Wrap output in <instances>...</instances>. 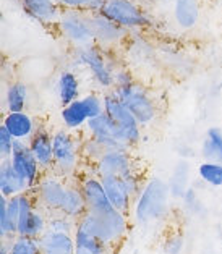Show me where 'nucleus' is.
Returning a JSON list of instances; mask_svg holds the SVG:
<instances>
[{"instance_id":"1","label":"nucleus","mask_w":222,"mask_h":254,"mask_svg":"<svg viewBox=\"0 0 222 254\" xmlns=\"http://www.w3.org/2000/svg\"><path fill=\"white\" fill-rule=\"evenodd\" d=\"M170 190L169 183L162 178H151L135 199L133 217L140 225H149L167 217L170 210Z\"/></svg>"},{"instance_id":"2","label":"nucleus","mask_w":222,"mask_h":254,"mask_svg":"<svg viewBox=\"0 0 222 254\" xmlns=\"http://www.w3.org/2000/svg\"><path fill=\"white\" fill-rule=\"evenodd\" d=\"M76 224L84 227L92 235H96L97 238L112 248V250H115L122 243L123 238L127 237L128 228H130L128 215L117 209H112L104 214L86 212Z\"/></svg>"},{"instance_id":"3","label":"nucleus","mask_w":222,"mask_h":254,"mask_svg":"<svg viewBox=\"0 0 222 254\" xmlns=\"http://www.w3.org/2000/svg\"><path fill=\"white\" fill-rule=\"evenodd\" d=\"M54 142V169L52 172L62 178H75L78 173L79 160H81V142L78 144L76 138L70 129H57L52 133Z\"/></svg>"},{"instance_id":"4","label":"nucleus","mask_w":222,"mask_h":254,"mask_svg":"<svg viewBox=\"0 0 222 254\" xmlns=\"http://www.w3.org/2000/svg\"><path fill=\"white\" fill-rule=\"evenodd\" d=\"M89 11L106 16L125 29H140L151 24L149 16L132 0H99Z\"/></svg>"},{"instance_id":"5","label":"nucleus","mask_w":222,"mask_h":254,"mask_svg":"<svg viewBox=\"0 0 222 254\" xmlns=\"http://www.w3.org/2000/svg\"><path fill=\"white\" fill-rule=\"evenodd\" d=\"M112 92L123 102V105L130 110L133 117L140 122L141 127H148L156 120L157 105L152 97L148 94L143 86L137 83H130L125 86H117Z\"/></svg>"},{"instance_id":"6","label":"nucleus","mask_w":222,"mask_h":254,"mask_svg":"<svg viewBox=\"0 0 222 254\" xmlns=\"http://www.w3.org/2000/svg\"><path fill=\"white\" fill-rule=\"evenodd\" d=\"M67 188H69V180L55 175L54 172L42 173L39 183L36 185V188L31 191L36 197L38 207L51 215L59 214L64 204Z\"/></svg>"},{"instance_id":"7","label":"nucleus","mask_w":222,"mask_h":254,"mask_svg":"<svg viewBox=\"0 0 222 254\" xmlns=\"http://www.w3.org/2000/svg\"><path fill=\"white\" fill-rule=\"evenodd\" d=\"M104 97V107H106V114L109 119L114 122V125L119 128V131L125 138L127 144L133 147L137 146L141 139V125L140 122L135 119L133 114L128 110L123 102L117 97L114 92H107Z\"/></svg>"},{"instance_id":"8","label":"nucleus","mask_w":222,"mask_h":254,"mask_svg":"<svg viewBox=\"0 0 222 254\" xmlns=\"http://www.w3.org/2000/svg\"><path fill=\"white\" fill-rule=\"evenodd\" d=\"M59 28L65 39H69L72 44H75L78 49L96 44L94 33H92L91 18L84 10H72L65 8L62 11Z\"/></svg>"},{"instance_id":"9","label":"nucleus","mask_w":222,"mask_h":254,"mask_svg":"<svg viewBox=\"0 0 222 254\" xmlns=\"http://www.w3.org/2000/svg\"><path fill=\"white\" fill-rule=\"evenodd\" d=\"M76 62L79 65L86 66L91 71L92 78L102 88H114V70L107 64L106 57L96 44L79 47L76 51Z\"/></svg>"},{"instance_id":"10","label":"nucleus","mask_w":222,"mask_h":254,"mask_svg":"<svg viewBox=\"0 0 222 254\" xmlns=\"http://www.w3.org/2000/svg\"><path fill=\"white\" fill-rule=\"evenodd\" d=\"M89 136L94 142H97L104 151H112V149H132L127 144L125 138L119 131V128L114 125V122L109 119L107 114H104L97 119H91L86 125Z\"/></svg>"},{"instance_id":"11","label":"nucleus","mask_w":222,"mask_h":254,"mask_svg":"<svg viewBox=\"0 0 222 254\" xmlns=\"http://www.w3.org/2000/svg\"><path fill=\"white\" fill-rule=\"evenodd\" d=\"M10 164L16 170V173L20 175L24 182H26L29 191H33L36 188V185L39 183V180L42 177V169L38 164V160L33 156L29 146L26 141H15L13 152L10 156Z\"/></svg>"},{"instance_id":"12","label":"nucleus","mask_w":222,"mask_h":254,"mask_svg":"<svg viewBox=\"0 0 222 254\" xmlns=\"http://www.w3.org/2000/svg\"><path fill=\"white\" fill-rule=\"evenodd\" d=\"M137 170V165L133 162L130 149H112L104 151L102 156L92 164V172L97 177H127L128 173Z\"/></svg>"},{"instance_id":"13","label":"nucleus","mask_w":222,"mask_h":254,"mask_svg":"<svg viewBox=\"0 0 222 254\" xmlns=\"http://www.w3.org/2000/svg\"><path fill=\"white\" fill-rule=\"evenodd\" d=\"M78 182L83 191L86 206H88V212L104 214V212H109V210L115 209L109 201L101 178L97 177L94 172L86 173L83 177H78Z\"/></svg>"},{"instance_id":"14","label":"nucleus","mask_w":222,"mask_h":254,"mask_svg":"<svg viewBox=\"0 0 222 254\" xmlns=\"http://www.w3.org/2000/svg\"><path fill=\"white\" fill-rule=\"evenodd\" d=\"M28 146L33 156L41 165L42 172H52L54 169V142H52V133L44 127L36 128L34 134L28 141Z\"/></svg>"},{"instance_id":"15","label":"nucleus","mask_w":222,"mask_h":254,"mask_svg":"<svg viewBox=\"0 0 222 254\" xmlns=\"http://www.w3.org/2000/svg\"><path fill=\"white\" fill-rule=\"evenodd\" d=\"M99 178L104 185V190H106V194L109 197L110 204H112L117 210L130 215L135 197L132 196L130 190H128L125 182H123V178L114 177V175L99 177Z\"/></svg>"},{"instance_id":"16","label":"nucleus","mask_w":222,"mask_h":254,"mask_svg":"<svg viewBox=\"0 0 222 254\" xmlns=\"http://www.w3.org/2000/svg\"><path fill=\"white\" fill-rule=\"evenodd\" d=\"M89 18H91V26H92V33H94L96 44L115 46L122 42V39L127 36L125 28L110 21L106 16H102L99 13H91Z\"/></svg>"},{"instance_id":"17","label":"nucleus","mask_w":222,"mask_h":254,"mask_svg":"<svg viewBox=\"0 0 222 254\" xmlns=\"http://www.w3.org/2000/svg\"><path fill=\"white\" fill-rule=\"evenodd\" d=\"M21 5L24 13L42 24L60 21L62 10L57 0H21Z\"/></svg>"},{"instance_id":"18","label":"nucleus","mask_w":222,"mask_h":254,"mask_svg":"<svg viewBox=\"0 0 222 254\" xmlns=\"http://www.w3.org/2000/svg\"><path fill=\"white\" fill-rule=\"evenodd\" d=\"M86 212H88V206H86V201H84L81 187H79L78 177L70 178L65 199H64V204H62V209H60L59 214H64V215L69 217V219L78 222Z\"/></svg>"},{"instance_id":"19","label":"nucleus","mask_w":222,"mask_h":254,"mask_svg":"<svg viewBox=\"0 0 222 254\" xmlns=\"http://www.w3.org/2000/svg\"><path fill=\"white\" fill-rule=\"evenodd\" d=\"M41 254H75L73 233L47 230L39 238Z\"/></svg>"},{"instance_id":"20","label":"nucleus","mask_w":222,"mask_h":254,"mask_svg":"<svg viewBox=\"0 0 222 254\" xmlns=\"http://www.w3.org/2000/svg\"><path fill=\"white\" fill-rule=\"evenodd\" d=\"M2 125L8 129V133L16 141H29L36 131V123L33 117L26 112H8L5 115Z\"/></svg>"},{"instance_id":"21","label":"nucleus","mask_w":222,"mask_h":254,"mask_svg":"<svg viewBox=\"0 0 222 254\" xmlns=\"http://www.w3.org/2000/svg\"><path fill=\"white\" fill-rule=\"evenodd\" d=\"M28 191L29 188L26 182L18 175L16 170L11 167L10 160H2V165H0V194L5 197H13L28 193Z\"/></svg>"},{"instance_id":"22","label":"nucleus","mask_w":222,"mask_h":254,"mask_svg":"<svg viewBox=\"0 0 222 254\" xmlns=\"http://www.w3.org/2000/svg\"><path fill=\"white\" fill-rule=\"evenodd\" d=\"M73 240H75V254H112L114 251L96 235L78 224L73 233Z\"/></svg>"},{"instance_id":"23","label":"nucleus","mask_w":222,"mask_h":254,"mask_svg":"<svg viewBox=\"0 0 222 254\" xmlns=\"http://www.w3.org/2000/svg\"><path fill=\"white\" fill-rule=\"evenodd\" d=\"M174 16L182 29H192L200 20V0H175Z\"/></svg>"},{"instance_id":"24","label":"nucleus","mask_w":222,"mask_h":254,"mask_svg":"<svg viewBox=\"0 0 222 254\" xmlns=\"http://www.w3.org/2000/svg\"><path fill=\"white\" fill-rule=\"evenodd\" d=\"M60 117H62V122H64L65 128L70 129V131H76V129L86 128V125H88V122H89V115L86 112V107L81 102V99L72 102L70 105H67V107H62Z\"/></svg>"},{"instance_id":"25","label":"nucleus","mask_w":222,"mask_h":254,"mask_svg":"<svg viewBox=\"0 0 222 254\" xmlns=\"http://www.w3.org/2000/svg\"><path fill=\"white\" fill-rule=\"evenodd\" d=\"M201 156L209 162L222 164V128L211 127L206 129L205 139L201 142Z\"/></svg>"},{"instance_id":"26","label":"nucleus","mask_w":222,"mask_h":254,"mask_svg":"<svg viewBox=\"0 0 222 254\" xmlns=\"http://www.w3.org/2000/svg\"><path fill=\"white\" fill-rule=\"evenodd\" d=\"M57 89H59V99L60 104L67 107L72 102L78 101L79 97V81L78 76L73 71H62L59 76V83H57Z\"/></svg>"},{"instance_id":"27","label":"nucleus","mask_w":222,"mask_h":254,"mask_svg":"<svg viewBox=\"0 0 222 254\" xmlns=\"http://www.w3.org/2000/svg\"><path fill=\"white\" fill-rule=\"evenodd\" d=\"M188 178H190V165L187 160H178L174 172L169 178V190L174 199H182L188 191Z\"/></svg>"},{"instance_id":"28","label":"nucleus","mask_w":222,"mask_h":254,"mask_svg":"<svg viewBox=\"0 0 222 254\" xmlns=\"http://www.w3.org/2000/svg\"><path fill=\"white\" fill-rule=\"evenodd\" d=\"M28 86L21 81H13L5 92V104L8 112H24L28 104Z\"/></svg>"},{"instance_id":"29","label":"nucleus","mask_w":222,"mask_h":254,"mask_svg":"<svg viewBox=\"0 0 222 254\" xmlns=\"http://www.w3.org/2000/svg\"><path fill=\"white\" fill-rule=\"evenodd\" d=\"M198 177L201 178L203 183L209 185V187L221 188L222 187V164L203 160L198 165Z\"/></svg>"},{"instance_id":"30","label":"nucleus","mask_w":222,"mask_h":254,"mask_svg":"<svg viewBox=\"0 0 222 254\" xmlns=\"http://www.w3.org/2000/svg\"><path fill=\"white\" fill-rule=\"evenodd\" d=\"M10 254H41L38 238L15 237L10 240Z\"/></svg>"},{"instance_id":"31","label":"nucleus","mask_w":222,"mask_h":254,"mask_svg":"<svg viewBox=\"0 0 222 254\" xmlns=\"http://www.w3.org/2000/svg\"><path fill=\"white\" fill-rule=\"evenodd\" d=\"M81 102L84 104L86 107V112L89 115V120L91 119H97L106 114V107H104V97H99L97 94H88L81 97Z\"/></svg>"},{"instance_id":"32","label":"nucleus","mask_w":222,"mask_h":254,"mask_svg":"<svg viewBox=\"0 0 222 254\" xmlns=\"http://www.w3.org/2000/svg\"><path fill=\"white\" fill-rule=\"evenodd\" d=\"M15 138L8 133V129L3 125L0 127V156H2V160L10 159L11 152H13L15 147Z\"/></svg>"},{"instance_id":"33","label":"nucleus","mask_w":222,"mask_h":254,"mask_svg":"<svg viewBox=\"0 0 222 254\" xmlns=\"http://www.w3.org/2000/svg\"><path fill=\"white\" fill-rule=\"evenodd\" d=\"M185 245V238L182 233H172L164 241V253L165 254H180Z\"/></svg>"},{"instance_id":"34","label":"nucleus","mask_w":222,"mask_h":254,"mask_svg":"<svg viewBox=\"0 0 222 254\" xmlns=\"http://www.w3.org/2000/svg\"><path fill=\"white\" fill-rule=\"evenodd\" d=\"M60 3V7L65 8H72V10H91L92 5L99 0H57Z\"/></svg>"},{"instance_id":"35","label":"nucleus","mask_w":222,"mask_h":254,"mask_svg":"<svg viewBox=\"0 0 222 254\" xmlns=\"http://www.w3.org/2000/svg\"><path fill=\"white\" fill-rule=\"evenodd\" d=\"M182 201L185 204V209L190 210V212H193V214L198 212V207L203 206L201 201L198 199V194H196V191L193 188H188V191L182 197Z\"/></svg>"},{"instance_id":"36","label":"nucleus","mask_w":222,"mask_h":254,"mask_svg":"<svg viewBox=\"0 0 222 254\" xmlns=\"http://www.w3.org/2000/svg\"><path fill=\"white\" fill-rule=\"evenodd\" d=\"M0 254H10V240H2V248H0Z\"/></svg>"}]
</instances>
